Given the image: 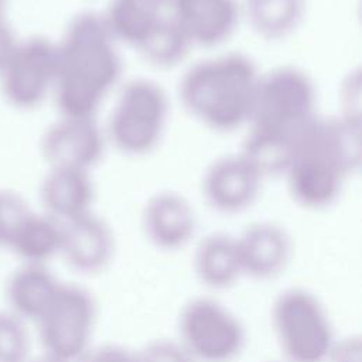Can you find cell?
<instances>
[{
    "label": "cell",
    "mask_w": 362,
    "mask_h": 362,
    "mask_svg": "<svg viewBox=\"0 0 362 362\" xmlns=\"http://www.w3.org/2000/svg\"><path fill=\"white\" fill-rule=\"evenodd\" d=\"M315 103V85L305 71L276 66L259 75L249 129L297 134L317 116Z\"/></svg>",
    "instance_id": "cell-6"
},
{
    "label": "cell",
    "mask_w": 362,
    "mask_h": 362,
    "mask_svg": "<svg viewBox=\"0 0 362 362\" xmlns=\"http://www.w3.org/2000/svg\"><path fill=\"white\" fill-rule=\"evenodd\" d=\"M62 240V223L45 212H30L13 236L11 249L23 263L45 264L59 255Z\"/></svg>",
    "instance_id": "cell-21"
},
{
    "label": "cell",
    "mask_w": 362,
    "mask_h": 362,
    "mask_svg": "<svg viewBox=\"0 0 362 362\" xmlns=\"http://www.w3.org/2000/svg\"><path fill=\"white\" fill-rule=\"evenodd\" d=\"M300 133L279 134L249 129L239 153L257 170L263 180L283 177L296 156Z\"/></svg>",
    "instance_id": "cell-20"
},
{
    "label": "cell",
    "mask_w": 362,
    "mask_h": 362,
    "mask_svg": "<svg viewBox=\"0 0 362 362\" xmlns=\"http://www.w3.org/2000/svg\"><path fill=\"white\" fill-rule=\"evenodd\" d=\"M171 16L195 47H216L236 30L238 0H171Z\"/></svg>",
    "instance_id": "cell-15"
},
{
    "label": "cell",
    "mask_w": 362,
    "mask_h": 362,
    "mask_svg": "<svg viewBox=\"0 0 362 362\" xmlns=\"http://www.w3.org/2000/svg\"><path fill=\"white\" fill-rule=\"evenodd\" d=\"M325 362H362V342L358 335L337 339Z\"/></svg>",
    "instance_id": "cell-29"
},
{
    "label": "cell",
    "mask_w": 362,
    "mask_h": 362,
    "mask_svg": "<svg viewBox=\"0 0 362 362\" xmlns=\"http://www.w3.org/2000/svg\"><path fill=\"white\" fill-rule=\"evenodd\" d=\"M178 341L195 362H232L243 349L245 328L221 301L195 297L181 308Z\"/></svg>",
    "instance_id": "cell-8"
},
{
    "label": "cell",
    "mask_w": 362,
    "mask_h": 362,
    "mask_svg": "<svg viewBox=\"0 0 362 362\" xmlns=\"http://www.w3.org/2000/svg\"><path fill=\"white\" fill-rule=\"evenodd\" d=\"M168 117V98L160 83L134 78L123 83L103 127L107 144L127 156L156 148Z\"/></svg>",
    "instance_id": "cell-4"
},
{
    "label": "cell",
    "mask_w": 362,
    "mask_h": 362,
    "mask_svg": "<svg viewBox=\"0 0 362 362\" xmlns=\"http://www.w3.org/2000/svg\"><path fill=\"white\" fill-rule=\"evenodd\" d=\"M95 187L90 171L49 168L41 184L44 212L61 223L92 211Z\"/></svg>",
    "instance_id": "cell-17"
},
{
    "label": "cell",
    "mask_w": 362,
    "mask_h": 362,
    "mask_svg": "<svg viewBox=\"0 0 362 362\" xmlns=\"http://www.w3.org/2000/svg\"><path fill=\"white\" fill-rule=\"evenodd\" d=\"M194 45L182 33L173 16L165 21L137 52L156 68H173L185 61Z\"/></svg>",
    "instance_id": "cell-23"
},
{
    "label": "cell",
    "mask_w": 362,
    "mask_h": 362,
    "mask_svg": "<svg viewBox=\"0 0 362 362\" xmlns=\"http://www.w3.org/2000/svg\"><path fill=\"white\" fill-rule=\"evenodd\" d=\"M96 318L92 294L81 286L62 283L35 321L44 354L61 362H76L90 348Z\"/></svg>",
    "instance_id": "cell-7"
},
{
    "label": "cell",
    "mask_w": 362,
    "mask_h": 362,
    "mask_svg": "<svg viewBox=\"0 0 362 362\" xmlns=\"http://www.w3.org/2000/svg\"><path fill=\"white\" fill-rule=\"evenodd\" d=\"M198 216L194 205L180 192L158 191L141 211V229L146 239L157 249L177 250L195 236Z\"/></svg>",
    "instance_id": "cell-13"
},
{
    "label": "cell",
    "mask_w": 362,
    "mask_h": 362,
    "mask_svg": "<svg viewBox=\"0 0 362 362\" xmlns=\"http://www.w3.org/2000/svg\"><path fill=\"white\" fill-rule=\"evenodd\" d=\"M304 0H242L240 17L266 40H280L300 24Z\"/></svg>",
    "instance_id": "cell-22"
},
{
    "label": "cell",
    "mask_w": 362,
    "mask_h": 362,
    "mask_svg": "<svg viewBox=\"0 0 362 362\" xmlns=\"http://www.w3.org/2000/svg\"><path fill=\"white\" fill-rule=\"evenodd\" d=\"M270 321L287 362H325L337 341L325 307L305 288L281 291L273 301Z\"/></svg>",
    "instance_id": "cell-5"
},
{
    "label": "cell",
    "mask_w": 362,
    "mask_h": 362,
    "mask_svg": "<svg viewBox=\"0 0 362 362\" xmlns=\"http://www.w3.org/2000/svg\"><path fill=\"white\" fill-rule=\"evenodd\" d=\"M3 6H4V0H0V16H1V11H3Z\"/></svg>",
    "instance_id": "cell-32"
},
{
    "label": "cell",
    "mask_w": 362,
    "mask_h": 362,
    "mask_svg": "<svg viewBox=\"0 0 362 362\" xmlns=\"http://www.w3.org/2000/svg\"><path fill=\"white\" fill-rule=\"evenodd\" d=\"M107 146L95 117L61 116L42 134L40 150L48 168L92 171Z\"/></svg>",
    "instance_id": "cell-10"
},
{
    "label": "cell",
    "mask_w": 362,
    "mask_h": 362,
    "mask_svg": "<svg viewBox=\"0 0 362 362\" xmlns=\"http://www.w3.org/2000/svg\"><path fill=\"white\" fill-rule=\"evenodd\" d=\"M263 177L242 156H222L214 160L202 175L201 189L206 204L221 214H238L259 197Z\"/></svg>",
    "instance_id": "cell-11"
},
{
    "label": "cell",
    "mask_w": 362,
    "mask_h": 362,
    "mask_svg": "<svg viewBox=\"0 0 362 362\" xmlns=\"http://www.w3.org/2000/svg\"><path fill=\"white\" fill-rule=\"evenodd\" d=\"M61 284L45 264L23 263L7 280L6 297L10 311L24 321L35 322L51 304Z\"/></svg>",
    "instance_id": "cell-18"
},
{
    "label": "cell",
    "mask_w": 362,
    "mask_h": 362,
    "mask_svg": "<svg viewBox=\"0 0 362 362\" xmlns=\"http://www.w3.org/2000/svg\"><path fill=\"white\" fill-rule=\"evenodd\" d=\"M100 14L115 40L137 51L171 18V0H109Z\"/></svg>",
    "instance_id": "cell-16"
},
{
    "label": "cell",
    "mask_w": 362,
    "mask_h": 362,
    "mask_svg": "<svg viewBox=\"0 0 362 362\" xmlns=\"http://www.w3.org/2000/svg\"><path fill=\"white\" fill-rule=\"evenodd\" d=\"M260 72L243 54H219L191 65L180 81L187 112L215 132L249 123Z\"/></svg>",
    "instance_id": "cell-2"
},
{
    "label": "cell",
    "mask_w": 362,
    "mask_h": 362,
    "mask_svg": "<svg viewBox=\"0 0 362 362\" xmlns=\"http://www.w3.org/2000/svg\"><path fill=\"white\" fill-rule=\"evenodd\" d=\"M76 362H136V354L117 344L89 348Z\"/></svg>",
    "instance_id": "cell-28"
},
{
    "label": "cell",
    "mask_w": 362,
    "mask_h": 362,
    "mask_svg": "<svg viewBox=\"0 0 362 362\" xmlns=\"http://www.w3.org/2000/svg\"><path fill=\"white\" fill-rule=\"evenodd\" d=\"M17 45H18V41L16 40L13 30L0 16V71L13 55Z\"/></svg>",
    "instance_id": "cell-30"
},
{
    "label": "cell",
    "mask_w": 362,
    "mask_h": 362,
    "mask_svg": "<svg viewBox=\"0 0 362 362\" xmlns=\"http://www.w3.org/2000/svg\"><path fill=\"white\" fill-rule=\"evenodd\" d=\"M57 68V42L44 37L18 41L0 71L3 95L16 107L33 109L54 92Z\"/></svg>",
    "instance_id": "cell-9"
},
{
    "label": "cell",
    "mask_w": 362,
    "mask_h": 362,
    "mask_svg": "<svg viewBox=\"0 0 362 362\" xmlns=\"http://www.w3.org/2000/svg\"><path fill=\"white\" fill-rule=\"evenodd\" d=\"M54 98L61 116L95 117L106 96L119 83V42L100 13L75 16L59 42Z\"/></svg>",
    "instance_id": "cell-1"
},
{
    "label": "cell",
    "mask_w": 362,
    "mask_h": 362,
    "mask_svg": "<svg viewBox=\"0 0 362 362\" xmlns=\"http://www.w3.org/2000/svg\"><path fill=\"white\" fill-rule=\"evenodd\" d=\"M192 263L197 279L211 290L229 288L243 277L236 239L228 233L214 232L202 238Z\"/></svg>",
    "instance_id": "cell-19"
},
{
    "label": "cell",
    "mask_w": 362,
    "mask_h": 362,
    "mask_svg": "<svg viewBox=\"0 0 362 362\" xmlns=\"http://www.w3.org/2000/svg\"><path fill=\"white\" fill-rule=\"evenodd\" d=\"M27 362H61V361H58V359H55V358H52V356H48V355L42 354V355L38 356V358H34V359L30 358Z\"/></svg>",
    "instance_id": "cell-31"
},
{
    "label": "cell",
    "mask_w": 362,
    "mask_h": 362,
    "mask_svg": "<svg viewBox=\"0 0 362 362\" xmlns=\"http://www.w3.org/2000/svg\"><path fill=\"white\" fill-rule=\"evenodd\" d=\"M235 239L243 277L269 280L279 276L290 262V235L276 222H253Z\"/></svg>",
    "instance_id": "cell-14"
},
{
    "label": "cell",
    "mask_w": 362,
    "mask_h": 362,
    "mask_svg": "<svg viewBox=\"0 0 362 362\" xmlns=\"http://www.w3.org/2000/svg\"><path fill=\"white\" fill-rule=\"evenodd\" d=\"M349 175L317 115L301 130L296 156L283 175L291 199L304 209H324L338 198Z\"/></svg>",
    "instance_id": "cell-3"
},
{
    "label": "cell",
    "mask_w": 362,
    "mask_h": 362,
    "mask_svg": "<svg viewBox=\"0 0 362 362\" xmlns=\"http://www.w3.org/2000/svg\"><path fill=\"white\" fill-rule=\"evenodd\" d=\"M338 117L362 127V76L361 69L349 71L338 89Z\"/></svg>",
    "instance_id": "cell-25"
},
{
    "label": "cell",
    "mask_w": 362,
    "mask_h": 362,
    "mask_svg": "<svg viewBox=\"0 0 362 362\" xmlns=\"http://www.w3.org/2000/svg\"><path fill=\"white\" fill-rule=\"evenodd\" d=\"M27 321L8 311H0V362H27L30 359V334Z\"/></svg>",
    "instance_id": "cell-24"
},
{
    "label": "cell",
    "mask_w": 362,
    "mask_h": 362,
    "mask_svg": "<svg viewBox=\"0 0 362 362\" xmlns=\"http://www.w3.org/2000/svg\"><path fill=\"white\" fill-rule=\"evenodd\" d=\"M134 354L136 362H195L178 339H154Z\"/></svg>",
    "instance_id": "cell-27"
},
{
    "label": "cell",
    "mask_w": 362,
    "mask_h": 362,
    "mask_svg": "<svg viewBox=\"0 0 362 362\" xmlns=\"http://www.w3.org/2000/svg\"><path fill=\"white\" fill-rule=\"evenodd\" d=\"M116 238L110 223L93 211L62 223L59 256L83 274L105 270L113 260Z\"/></svg>",
    "instance_id": "cell-12"
},
{
    "label": "cell",
    "mask_w": 362,
    "mask_h": 362,
    "mask_svg": "<svg viewBox=\"0 0 362 362\" xmlns=\"http://www.w3.org/2000/svg\"><path fill=\"white\" fill-rule=\"evenodd\" d=\"M30 212V206L20 195L8 189H0V246L8 247Z\"/></svg>",
    "instance_id": "cell-26"
}]
</instances>
